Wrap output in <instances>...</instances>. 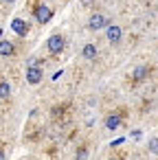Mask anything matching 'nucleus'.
<instances>
[{"instance_id":"1","label":"nucleus","mask_w":158,"mask_h":160,"mask_svg":"<svg viewBox=\"0 0 158 160\" xmlns=\"http://www.w3.org/2000/svg\"><path fill=\"white\" fill-rule=\"evenodd\" d=\"M46 48H48V53L59 55V53L66 48V38H64L62 33H53V35L48 38V42H46Z\"/></svg>"},{"instance_id":"2","label":"nucleus","mask_w":158,"mask_h":160,"mask_svg":"<svg viewBox=\"0 0 158 160\" xmlns=\"http://www.w3.org/2000/svg\"><path fill=\"white\" fill-rule=\"evenodd\" d=\"M35 20L40 22V24H48L51 20H53V9L48 7V5H38L35 7Z\"/></svg>"},{"instance_id":"3","label":"nucleus","mask_w":158,"mask_h":160,"mask_svg":"<svg viewBox=\"0 0 158 160\" xmlns=\"http://www.w3.org/2000/svg\"><path fill=\"white\" fill-rule=\"evenodd\" d=\"M105 40H108L110 44H119V42L123 40V29H121L119 24H108V27H105Z\"/></svg>"},{"instance_id":"4","label":"nucleus","mask_w":158,"mask_h":160,"mask_svg":"<svg viewBox=\"0 0 158 160\" xmlns=\"http://www.w3.org/2000/svg\"><path fill=\"white\" fill-rule=\"evenodd\" d=\"M108 27V18L103 16V13H92L90 18H88V29L90 31H101V29H105Z\"/></svg>"},{"instance_id":"5","label":"nucleus","mask_w":158,"mask_h":160,"mask_svg":"<svg viewBox=\"0 0 158 160\" xmlns=\"http://www.w3.org/2000/svg\"><path fill=\"white\" fill-rule=\"evenodd\" d=\"M42 79H44V70H42L40 66H29V68H27V81H29L31 86H38Z\"/></svg>"},{"instance_id":"6","label":"nucleus","mask_w":158,"mask_h":160,"mask_svg":"<svg viewBox=\"0 0 158 160\" xmlns=\"http://www.w3.org/2000/svg\"><path fill=\"white\" fill-rule=\"evenodd\" d=\"M11 31H13L16 35L24 38V35L29 33V24H27V20H22V18H13V22H11Z\"/></svg>"},{"instance_id":"7","label":"nucleus","mask_w":158,"mask_h":160,"mask_svg":"<svg viewBox=\"0 0 158 160\" xmlns=\"http://www.w3.org/2000/svg\"><path fill=\"white\" fill-rule=\"evenodd\" d=\"M121 125H123V116H121V114L114 112V114H108V116H105V129L114 132V129H119Z\"/></svg>"},{"instance_id":"8","label":"nucleus","mask_w":158,"mask_h":160,"mask_svg":"<svg viewBox=\"0 0 158 160\" xmlns=\"http://www.w3.org/2000/svg\"><path fill=\"white\" fill-rule=\"evenodd\" d=\"M16 55V46L9 40H0V57H13Z\"/></svg>"},{"instance_id":"9","label":"nucleus","mask_w":158,"mask_h":160,"mask_svg":"<svg viewBox=\"0 0 158 160\" xmlns=\"http://www.w3.org/2000/svg\"><path fill=\"white\" fill-rule=\"evenodd\" d=\"M81 57H84V59H97V57H99V48H97L94 44H84Z\"/></svg>"},{"instance_id":"10","label":"nucleus","mask_w":158,"mask_h":160,"mask_svg":"<svg viewBox=\"0 0 158 160\" xmlns=\"http://www.w3.org/2000/svg\"><path fill=\"white\" fill-rule=\"evenodd\" d=\"M149 70H151L149 66H136V68L132 70V81H136V83H138V81H143V79L149 75Z\"/></svg>"},{"instance_id":"11","label":"nucleus","mask_w":158,"mask_h":160,"mask_svg":"<svg viewBox=\"0 0 158 160\" xmlns=\"http://www.w3.org/2000/svg\"><path fill=\"white\" fill-rule=\"evenodd\" d=\"M9 94H11L9 81H0V99H9Z\"/></svg>"},{"instance_id":"12","label":"nucleus","mask_w":158,"mask_h":160,"mask_svg":"<svg viewBox=\"0 0 158 160\" xmlns=\"http://www.w3.org/2000/svg\"><path fill=\"white\" fill-rule=\"evenodd\" d=\"M149 151H151L154 156H158V138H151V140H149Z\"/></svg>"},{"instance_id":"13","label":"nucleus","mask_w":158,"mask_h":160,"mask_svg":"<svg viewBox=\"0 0 158 160\" xmlns=\"http://www.w3.org/2000/svg\"><path fill=\"white\" fill-rule=\"evenodd\" d=\"M86 156H88V149H86V147H81V149L77 151V158H86Z\"/></svg>"},{"instance_id":"14","label":"nucleus","mask_w":158,"mask_h":160,"mask_svg":"<svg viewBox=\"0 0 158 160\" xmlns=\"http://www.w3.org/2000/svg\"><path fill=\"white\" fill-rule=\"evenodd\" d=\"M3 2H7V5H13V2H16V0H3Z\"/></svg>"},{"instance_id":"15","label":"nucleus","mask_w":158,"mask_h":160,"mask_svg":"<svg viewBox=\"0 0 158 160\" xmlns=\"http://www.w3.org/2000/svg\"><path fill=\"white\" fill-rule=\"evenodd\" d=\"M3 158H5V151H3V149H0V160H3Z\"/></svg>"}]
</instances>
